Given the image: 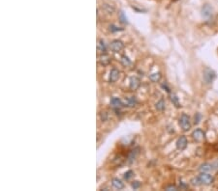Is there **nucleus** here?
<instances>
[{"instance_id": "obj_1", "label": "nucleus", "mask_w": 218, "mask_h": 191, "mask_svg": "<svg viewBox=\"0 0 218 191\" xmlns=\"http://www.w3.org/2000/svg\"><path fill=\"white\" fill-rule=\"evenodd\" d=\"M203 77L206 84H210L213 82V80L215 79V77H216V74H215V71L213 69H211L210 68H206L203 69Z\"/></svg>"}, {"instance_id": "obj_2", "label": "nucleus", "mask_w": 218, "mask_h": 191, "mask_svg": "<svg viewBox=\"0 0 218 191\" xmlns=\"http://www.w3.org/2000/svg\"><path fill=\"white\" fill-rule=\"evenodd\" d=\"M179 126L182 128L183 131H188L191 128V122L188 115L186 114L181 115V117L179 119Z\"/></svg>"}, {"instance_id": "obj_3", "label": "nucleus", "mask_w": 218, "mask_h": 191, "mask_svg": "<svg viewBox=\"0 0 218 191\" xmlns=\"http://www.w3.org/2000/svg\"><path fill=\"white\" fill-rule=\"evenodd\" d=\"M199 179L201 182H202V184H205V185H209L211 184L212 182L214 181V178L212 177L211 175H209L208 173H201L199 176Z\"/></svg>"}, {"instance_id": "obj_4", "label": "nucleus", "mask_w": 218, "mask_h": 191, "mask_svg": "<svg viewBox=\"0 0 218 191\" xmlns=\"http://www.w3.org/2000/svg\"><path fill=\"white\" fill-rule=\"evenodd\" d=\"M192 137H193L195 141L203 142L206 139V134L202 129L198 128V129H195L194 131L192 132Z\"/></svg>"}, {"instance_id": "obj_5", "label": "nucleus", "mask_w": 218, "mask_h": 191, "mask_svg": "<svg viewBox=\"0 0 218 191\" xmlns=\"http://www.w3.org/2000/svg\"><path fill=\"white\" fill-rule=\"evenodd\" d=\"M124 47V43L119 40H115L112 41V43H110V49L113 52H119L121 51Z\"/></svg>"}, {"instance_id": "obj_6", "label": "nucleus", "mask_w": 218, "mask_h": 191, "mask_svg": "<svg viewBox=\"0 0 218 191\" xmlns=\"http://www.w3.org/2000/svg\"><path fill=\"white\" fill-rule=\"evenodd\" d=\"M212 14H213V9H212L210 5L206 4L202 8V16L205 19H209V17L212 16Z\"/></svg>"}, {"instance_id": "obj_7", "label": "nucleus", "mask_w": 218, "mask_h": 191, "mask_svg": "<svg viewBox=\"0 0 218 191\" xmlns=\"http://www.w3.org/2000/svg\"><path fill=\"white\" fill-rule=\"evenodd\" d=\"M187 144H188L187 138H186L185 136H180L176 141V148L180 150H183L186 149Z\"/></svg>"}, {"instance_id": "obj_8", "label": "nucleus", "mask_w": 218, "mask_h": 191, "mask_svg": "<svg viewBox=\"0 0 218 191\" xmlns=\"http://www.w3.org/2000/svg\"><path fill=\"white\" fill-rule=\"evenodd\" d=\"M140 85H141V81H140V79L138 77L133 76V77L130 78V84H129L130 90H132V91H136V90L140 87Z\"/></svg>"}, {"instance_id": "obj_9", "label": "nucleus", "mask_w": 218, "mask_h": 191, "mask_svg": "<svg viewBox=\"0 0 218 191\" xmlns=\"http://www.w3.org/2000/svg\"><path fill=\"white\" fill-rule=\"evenodd\" d=\"M119 74H120V72H119L117 69H112L110 74V82L115 83V81H117L119 78Z\"/></svg>"}, {"instance_id": "obj_10", "label": "nucleus", "mask_w": 218, "mask_h": 191, "mask_svg": "<svg viewBox=\"0 0 218 191\" xmlns=\"http://www.w3.org/2000/svg\"><path fill=\"white\" fill-rule=\"evenodd\" d=\"M110 61H112V58L106 53H102L101 56L99 57V62H100L101 65H103V66L109 65V64L110 63Z\"/></svg>"}, {"instance_id": "obj_11", "label": "nucleus", "mask_w": 218, "mask_h": 191, "mask_svg": "<svg viewBox=\"0 0 218 191\" xmlns=\"http://www.w3.org/2000/svg\"><path fill=\"white\" fill-rule=\"evenodd\" d=\"M112 186L115 187V188H116V189H123L124 188V183L122 182V181L121 179H112Z\"/></svg>"}, {"instance_id": "obj_12", "label": "nucleus", "mask_w": 218, "mask_h": 191, "mask_svg": "<svg viewBox=\"0 0 218 191\" xmlns=\"http://www.w3.org/2000/svg\"><path fill=\"white\" fill-rule=\"evenodd\" d=\"M199 170L201 172L203 173H208V172H210V171L213 170V165L209 164V163H203L200 166Z\"/></svg>"}, {"instance_id": "obj_13", "label": "nucleus", "mask_w": 218, "mask_h": 191, "mask_svg": "<svg viewBox=\"0 0 218 191\" xmlns=\"http://www.w3.org/2000/svg\"><path fill=\"white\" fill-rule=\"evenodd\" d=\"M110 104H112V106L115 107V108H120V107H122V105H123L121 100L118 98H112V100H110Z\"/></svg>"}, {"instance_id": "obj_14", "label": "nucleus", "mask_w": 218, "mask_h": 191, "mask_svg": "<svg viewBox=\"0 0 218 191\" xmlns=\"http://www.w3.org/2000/svg\"><path fill=\"white\" fill-rule=\"evenodd\" d=\"M97 49L98 51H100L101 53H105L107 50V46H106V43L103 40H99L98 41V45H97Z\"/></svg>"}, {"instance_id": "obj_15", "label": "nucleus", "mask_w": 218, "mask_h": 191, "mask_svg": "<svg viewBox=\"0 0 218 191\" xmlns=\"http://www.w3.org/2000/svg\"><path fill=\"white\" fill-rule=\"evenodd\" d=\"M170 98H171V101L173 102V104L176 107H180V103H179V100H178V98H177V95H176V94H171V95H170Z\"/></svg>"}, {"instance_id": "obj_16", "label": "nucleus", "mask_w": 218, "mask_h": 191, "mask_svg": "<svg viewBox=\"0 0 218 191\" xmlns=\"http://www.w3.org/2000/svg\"><path fill=\"white\" fill-rule=\"evenodd\" d=\"M149 79L152 81V82H158V81L161 79V74H160V72H155V74H150Z\"/></svg>"}, {"instance_id": "obj_17", "label": "nucleus", "mask_w": 218, "mask_h": 191, "mask_svg": "<svg viewBox=\"0 0 218 191\" xmlns=\"http://www.w3.org/2000/svg\"><path fill=\"white\" fill-rule=\"evenodd\" d=\"M155 108L158 110V111H163V110L165 109V101L163 98H161V100L155 104Z\"/></svg>"}, {"instance_id": "obj_18", "label": "nucleus", "mask_w": 218, "mask_h": 191, "mask_svg": "<svg viewBox=\"0 0 218 191\" xmlns=\"http://www.w3.org/2000/svg\"><path fill=\"white\" fill-rule=\"evenodd\" d=\"M126 103H127V106L129 107H133L135 106L137 104V100L135 97H131V98H128L126 100Z\"/></svg>"}, {"instance_id": "obj_19", "label": "nucleus", "mask_w": 218, "mask_h": 191, "mask_svg": "<svg viewBox=\"0 0 218 191\" xmlns=\"http://www.w3.org/2000/svg\"><path fill=\"white\" fill-rule=\"evenodd\" d=\"M121 64L123 65L124 67H129L131 65V60L128 58L127 56H125V55H123V56H121Z\"/></svg>"}, {"instance_id": "obj_20", "label": "nucleus", "mask_w": 218, "mask_h": 191, "mask_svg": "<svg viewBox=\"0 0 218 191\" xmlns=\"http://www.w3.org/2000/svg\"><path fill=\"white\" fill-rule=\"evenodd\" d=\"M118 17H119V20H120L121 23H123V24H127V23H128L127 17H126V16H125V14H124L122 11L119 12V16H118Z\"/></svg>"}, {"instance_id": "obj_21", "label": "nucleus", "mask_w": 218, "mask_h": 191, "mask_svg": "<svg viewBox=\"0 0 218 191\" xmlns=\"http://www.w3.org/2000/svg\"><path fill=\"white\" fill-rule=\"evenodd\" d=\"M139 153V149H136L135 150H132L131 152V153L129 155V159H130V161H132V160H134V159L136 158V156H137V155Z\"/></svg>"}, {"instance_id": "obj_22", "label": "nucleus", "mask_w": 218, "mask_h": 191, "mask_svg": "<svg viewBox=\"0 0 218 191\" xmlns=\"http://www.w3.org/2000/svg\"><path fill=\"white\" fill-rule=\"evenodd\" d=\"M190 182H191V183L193 184V185H196V186L202 184V182H201L199 177H197V178H193V179H192L191 181H190Z\"/></svg>"}, {"instance_id": "obj_23", "label": "nucleus", "mask_w": 218, "mask_h": 191, "mask_svg": "<svg viewBox=\"0 0 218 191\" xmlns=\"http://www.w3.org/2000/svg\"><path fill=\"white\" fill-rule=\"evenodd\" d=\"M104 8L106 9V11H107L108 14H112L113 12H115V8L112 7V6L109 5V4H105L104 5Z\"/></svg>"}, {"instance_id": "obj_24", "label": "nucleus", "mask_w": 218, "mask_h": 191, "mask_svg": "<svg viewBox=\"0 0 218 191\" xmlns=\"http://www.w3.org/2000/svg\"><path fill=\"white\" fill-rule=\"evenodd\" d=\"M133 176H134L133 171H128V172H126L124 174V179H126V181H128V179H130Z\"/></svg>"}, {"instance_id": "obj_25", "label": "nucleus", "mask_w": 218, "mask_h": 191, "mask_svg": "<svg viewBox=\"0 0 218 191\" xmlns=\"http://www.w3.org/2000/svg\"><path fill=\"white\" fill-rule=\"evenodd\" d=\"M140 186H141V183H140L139 181H133L132 182V188H134V189H138Z\"/></svg>"}, {"instance_id": "obj_26", "label": "nucleus", "mask_w": 218, "mask_h": 191, "mask_svg": "<svg viewBox=\"0 0 218 191\" xmlns=\"http://www.w3.org/2000/svg\"><path fill=\"white\" fill-rule=\"evenodd\" d=\"M166 190H169V191H171V190H178V188H177L176 185H169L165 188Z\"/></svg>"}, {"instance_id": "obj_27", "label": "nucleus", "mask_w": 218, "mask_h": 191, "mask_svg": "<svg viewBox=\"0 0 218 191\" xmlns=\"http://www.w3.org/2000/svg\"><path fill=\"white\" fill-rule=\"evenodd\" d=\"M110 30L112 31V32H116V31L122 30V29H119V28L116 27V26H115V25H110Z\"/></svg>"}, {"instance_id": "obj_28", "label": "nucleus", "mask_w": 218, "mask_h": 191, "mask_svg": "<svg viewBox=\"0 0 218 191\" xmlns=\"http://www.w3.org/2000/svg\"><path fill=\"white\" fill-rule=\"evenodd\" d=\"M200 118H201V115H200V114H197L196 116H195V124H198V123H199Z\"/></svg>"}, {"instance_id": "obj_29", "label": "nucleus", "mask_w": 218, "mask_h": 191, "mask_svg": "<svg viewBox=\"0 0 218 191\" xmlns=\"http://www.w3.org/2000/svg\"><path fill=\"white\" fill-rule=\"evenodd\" d=\"M162 87H163V88H166V89H167V92H170V88H169V87L167 86V84H163V85H162Z\"/></svg>"}, {"instance_id": "obj_30", "label": "nucleus", "mask_w": 218, "mask_h": 191, "mask_svg": "<svg viewBox=\"0 0 218 191\" xmlns=\"http://www.w3.org/2000/svg\"><path fill=\"white\" fill-rule=\"evenodd\" d=\"M213 166H215V167H216V169L218 170V160H217L216 162H215V163H214V165H213Z\"/></svg>"}]
</instances>
